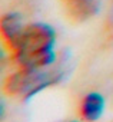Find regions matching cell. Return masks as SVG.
Returning a JSON list of instances; mask_svg holds the SVG:
<instances>
[{
  "instance_id": "cell-1",
  "label": "cell",
  "mask_w": 113,
  "mask_h": 122,
  "mask_svg": "<svg viewBox=\"0 0 113 122\" xmlns=\"http://www.w3.org/2000/svg\"><path fill=\"white\" fill-rule=\"evenodd\" d=\"M54 43L56 32L50 25L32 23L24 27L12 50L22 68L44 69L56 60Z\"/></svg>"
},
{
  "instance_id": "cell-2",
  "label": "cell",
  "mask_w": 113,
  "mask_h": 122,
  "mask_svg": "<svg viewBox=\"0 0 113 122\" xmlns=\"http://www.w3.org/2000/svg\"><path fill=\"white\" fill-rule=\"evenodd\" d=\"M65 78L62 69L43 71L33 68H23L22 71L10 75L5 82V91L9 95L19 96L22 99H32L40 91L60 82Z\"/></svg>"
},
{
  "instance_id": "cell-3",
  "label": "cell",
  "mask_w": 113,
  "mask_h": 122,
  "mask_svg": "<svg viewBox=\"0 0 113 122\" xmlns=\"http://www.w3.org/2000/svg\"><path fill=\"white\" fill-rule=\"evenodd\" d=\"M24 25H23V17L19 13L10 12L6 13L2 20H0V32H2V37L6 42V45L13 49L14 45L17 43L19 37L22 36L23 30H24Z\"/></svg>"
},
{
  "instance_id": "cell-4",
  "label": "cell",
  "mask_w": 113,
  "mask_h": 122,
  "mask_svg": "<svg viewBox=\"0 0 113 122\" xmlns=\"http://www.w3.org/2000/svg\"><path fill=\"white\" fill-rule=\"evenodd\" d=\"M100 0H67L69 15L75 20H87L96 16L100 10Z\"/></svg>"
},
{
  "instance_id": "cell-5",
  "label": "cell",
  "mask_w": 113,
  "mask_h": 122,
  "mask_svg": "<svg viewBox=\"0 0 113 122\" xmlns=\"http://www.w3.org/2000/svg\"><path fill=\"white\" fill-rule=\"evenodd\" d=\"M104 111V98L97 93V92H92L89 95L85 96L83 102H82V116L85 121L87 122H94L97 121Z\"/></svg>"
},
{
  "instance_id": "cell-6",
  "label": "cell",
  "mask_w": 113,
  "mask_h": 122,
  "mask_svg": "<svg viewBox=\"0 0 113 122\" xmlns=\"http://www.w3.org/2000/svg\"><path fill=\"white\" fill-rule=\"evenodd\" d=\"M109 22H110V25L113 26V5H112V9H110V15H109Z\"/></svg>"
},
{
  "instance_id": "cell-7",
  "label": "cell",
  "mask_w": 113,
  "mask_h": 122,
  "mask_svg": "<svg viewBox=\"0 0 113 122\" xmlns=\"http://www.w3.org/2000/svg\"><path fill=\"white\" fill-rule=\"evenodd\" d=\"M73 122H76V121H73Z\"/></svg>"
}]
</instances>
